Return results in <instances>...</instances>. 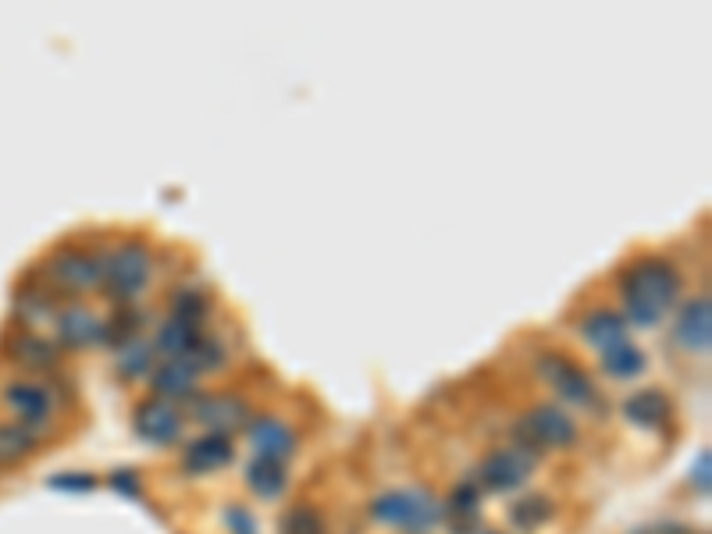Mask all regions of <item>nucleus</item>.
Listing matches in <instances>:
<instances>
[{"label":"nucleus","mask_w":712,"mask_h":534,"mask_svg":"<svg viewBox=\"0 0 712 534\" xmlns=\"http://www.w3.org/2000/svg\"><path fill=\"white\" fill-rule=\"evenodd\" d=\"M681 292V274L663 256H645L627 268L620 279V297H624L627 318L642 328H652L666 318V310L677 303Z\"/></svg>","instance_id":"obj_1"},{"label":"nucleus","mask_w":712,"mask_h":534,"mask_svg":"<svg viewBox=\"0 0 712 534\" xmlns=\"http://www.w3.org/2000/svg\"><path fill=\"white\" fill-rule=\"evenodd\" d=\"M371 517L386 527L425 534L442 521V506H438L425 488H399V492L378 495L371 503Z\"/></svg>","instance_id":"obj_2"},{"label":"nucleus","mask_w":712,"mask_h":534,"mask_svg":"<svg viewBox=\"0 0 712 534\" xmlns=\"http://www.w3.org/2000/svg\"><path fill=\"white\" fill-rule=\"evenodd\" d=\"M154 271V253L143 243H121L115 253L104 256V292L118 303H129L146 289Z\"/></svg>","instance_id":"obj_3"},{"label":"nucleus","mask_w":712,"mask_h":534,"mask_svg":"<svg viewBox=\"0 0 712 534\" xmlns=\"http://www.w3.org/2000/svg\"><path fill=\"white\" fill-rule=\"evenodd\" d=\"M43 274L53 292L61 289L71 297H86V292H97L104 285V261L86 250H58L47 256Z\"/></svg>","instance_id":"obj_4"},{"label":"nucleus","mask_w":712,"mask_h":534,"mask_svg":"<svg viewBox=\"0 0 712 534\" xmlns=\"http://www.w3.org/2000/svg\"><path fill=\"white\" fill-rule=\"evenodd\" d=\"M520 438H524V449L531 446V453L538 449H567L577 441V425L563 414L553 402H542V407H531L517 425Z\"/></svg>","instance_id":"obj_5"},{"label":"nucleus","mask_w":712,"mask_h":534,"mask_svg":"<svg viewBox=\"0 0 712 534\" xmlns=\"http://www.w3.org/2000/svg\"><path fill=\"white\" fill-rule=\"evenodd\" d=\"M538 375L549 381L553 389H556V396L563 402H570V407H595V402H598V392H595L588 371H581V367L570 357L545 353L538 360Z\"/></svg>","instance_id":"obj_6"},{"label":"nucleus","mask_w":712,"mask_h":534,"mask_svg":"<svg viewBox=\"0 0 712 534\" xmlns=\"http://www.w3.org/2000/svg\"><path fill=\"white\" fill-rule=\"evenodd\" d=\"M0 402L14 414V420L32 428H47L53 410H58V399H53L43 381H8L4 392H0Z\"/></svg>","instance_id":"obj_7"},{"label":"nucleus","mask_w":712,"mask_h":534,"mask_svg":"<svg viewBox=\"0 0 712 534\" xmlns=\"http://www.w3.org/2000/svg\"><path fill=\"white\" fill-rule=\"evenodd\" d=\"M531 470H535V453L517 446V449L491 453L481 464L478 477L488 492H514L527 482V477H531Z\"/></svg>","instance_id":"obj_8"},{"label":"nucleus","mask_w":712,"mask_h":534,"mask_svg":"<svg viewBox=\"0 0 712 534\" xmlns=\"http://www.w3.org/2000/svg\"><path fill=\"white\" fill-rule=\"evenodd\" d=\"M196 425H204L207 435H232L240 431L243 425H250V414H246V402L235 399V396H199L193 407H189Z\"/></svg>","instance_id":"obj_9"},{"label":"nucleus","mask_w":712,"mask_h":534,"mask_svg":"<svg viewBox=\"0 0 712 534\" xmlns=\"http://www.w3.org/2000/svg\"><path fill=\"white\" fill-rule=\"evenodd\" d=\"M136 435L150 446H172L182 435V414L168 399H146L136 410Z\"/></svg>","instance_id":"obj_10"},{"label":"nucleus","mask_w":712,"mask_h":534,"mask_svg":"<svg viewBox=\"0 0 712 534\" xmlns=\"http://www.w3.org/2000/svg\"><path fill=\"white\" fill-rule=\"evenodd\" d=\"M250 446L257 449V456H271V459H285L296 453V431H292L285 420L279 417H257L246 425Z\"/></svg>","instance_id":"obj_11"},{"label":"nucleus","mask_w":712,"mask_h":534,"mask_svg":"<svg viewBox=\"0 0 712 534\" xmlns=\"http://www.w3.org/2000/svg\"><path fill=\"white\" fill-rule=\"evenodd\" d=\"M673 336H677V342L687 349V353H705L709 342H712V307H709V297L691 300L681 310L677 324H673Z\"/></svg>","instance_id":"obj_12"},{"label":"nucleus","mask_w":712,"mask_h":534,"mask_svg":"<svg viewBox=\"0 0 712 534\" xmlns=\"http://www.w3.org/2000/svg\"><path fill=\"white\" fill-rule=\"evenodd\" d=\"M8 357L18 367H26V371H53V367L61 363V346L36 336V331H18V336L8 342Z\"/></svg>","instance_id":"obj_13"},{"label":"nucleus","mask_w":712,"mask_h":534,"mask_svg":"<svg viewBox=\"0 0 712 534\" xmlns=\"http://www.w3.org/2000/svg\"><path fill=\"white\" fill-rule=\"evenodd\" d=\"M53 321H58V339L68 349H86V346L100 342V324L104 321L82 303H71V307L58 310V318H53Z\"/></svg>","instance_id":"obj_14"},{"label":"nucleus","mask_w":712,"mask_h":534,"mask_svg":"<svg viewBox=\"0 0 712 534\" xmlns=\"http://www.w3.org/2000/svg\"><path fill=\"white\" fill-rule=\"evenodd\" d=\"M47 428H32L22 420H0V470L22 464L26 456L40 449Z\"/></svg>","instance_id":"obj_15"},{"label":"nucleus","mask_w":712,"mask_h":534,"mask_svg":"<svg viewBox=\"0 0 712 534\" xmlns=\"http://www.w3.org/2000/svg\"><path fill=\"white\" fill-rule=\"evenodd\" d=\"M232 441L225 435H204L189 441L186 449V470L189 474H211V470H222L232 464Z\"/></svg>","instance_id":"obj_16"},{"label":"nucleus","mask_w":712,"mask_h":534,"mask_svg":"<svg viewBox=\"0 0 712 534\" xmlns=\"http://www.w3.org/2000/svg\"><path fill=\"white\" fill-rule=\"evenodd\" d=\"M58 292H53L47 282L43 285H22L14 292V314L26 324H40V321H53L58 318Z\"/></svg>","instance_id":"obj_17"},{"label":"nucleus","mask_w":712,"mask_h":534,"mask_svg":"<svg viewBox=\"0 0 712 534\" xmlns=\"http://www.w3.org/2000/svg\"><path fill=\"white\" fill-rule=\"evenodd\" d=\"M246 485L253 488V495H261V499H279V495L289 488V467L282 459L253 456L246 464Z\"/></svg>","instance_id":"obj_18"},{"label":"nucleus","mask_w":712,"mask_h":534,"mask_svg":"<svg viewBox=\"0 0 712 534\" xmlns=\"http://www.w3.org/2000/svg\"><path fill=\"white\" fill-rule=\"evenodd\" d=\"M581 336L588 339L598 353H606V349L627 342V321L620 318L616 310H592V314L581 321Z\"/></svg>","instance_id":"obj_19"},{"label":"nucleus","mask_w":712,"mask_h":534,"mask_svg":"<svg viewBox=\"0 0 712 534\" xmlns=\"http://www.w3.org/2000/svg\"><path fill=\"white\" fill-rule=\"evenodd\" d=\"M478 506H481V488L478 485H456L446 509H442V521L449 524L452 534H470L474 521H478Z\"/></svg>","instance_id":"obj_20"},{"label":"nucleus","mask_w":712,"mask_h":534,"mask_svg":"<svg viewBox=\"0 0 712 534\" xmlns=\"http://www.w3.org/2000/svg\"><path fill=\"white\" fill-rule=\"evenodd\" d=\"M624 417L637 428H663L670 420V399L660 389H645L624 402Z\"/></svg>","instance_id":"obj_21"},{"label":"nucleus","mask_w":712,"mask_h":534,"mask_svg":"<svg viewBox=\"0 0 712 534\" xmlns=\"http://www.w3.org/2000/svg\"><path fill=\"white\" fill-rule=\"evenodd\" d=\"M199 339H204V336H199L196 324L182 321V318H168V321L160 324V331H157L154 349H157L160 357H168V360H182Z\"/></svg>","instance_id":"obj_22"},{"label":"nucleus","mask_w":712,"mask_h":534,"mask_svg":"<svg viewBox=\"0 0 712 534\" xmlns=\"http://www.w3.org/2000/svg\"><path fill=\"white\" fill-rule=\"evenodd\" d=\"M553 517H556V506H553L549 495H542V492H527L524 499H517L514 509H509V521H514V527L527 531V534L545 527Z\"/></svg>","instance_id":"obj_23"},{"label":"nucleus","mask_w":712,"mask_h":534,"mask_svg":"<svg viewBox=\"0 0 712 534\" xmlns=\"http://www.w3.org/2000/svg\"><path fill=\"white\" fill-rule=\"evenodd\" d=\"M602 367H606L609 378L627 381V378H637L645 371V353L627 339V342H620V346H613V349L602 353Z\"/></svg>","instance_id":"obj_24"},{"label":"nucleus","mask_w":712,"mask_h":534,"mask_svg":"<svg viewBox=\"0 0 712 534\" xmlns=\"http://www.w3.org/2000/svg\"><path fill=\"white\" fill-rule=\"evenodd\" d=\"M196 371L186 363V360H168L164 367H157L154 375V389L160 396H189L196 389Z\"/></svg>","instance_id":"obj_25"},{"label":"nucleus","mask_w":712,"mask_h":534,"mask_svg":"<svg viewBox=\"0 0 712 534\" xmlns=\"http://www.w3.org/2000/svg\"><path fill=\"white\" fill-rule=\"evenodd\" d=\"M150 363H154V346H146V342H125L121 346V353H118V371L125 378H139L150 371Z\"/></svg>","instance_id":"obj_26"},{"label":"nucleus","mask_w":712,"mask_h":534,"mask_svg":"<svg viewBox=\"0 0 712 534\" xmlns=\"http://www.w3.org/2000/svg\"><path fill=\"white\" fill-rule=\"evenodd\" d=\"M172 318H182L199 328L207 318V297L199 289H178V297L172 303Z\"/></svg>","instance_id":"obj_27"},{"label":"nucleus","mask_w":712,"mask_h":534,"mask_svg":"<svg viewBox=\"0 0 712 534\" xmlns=\"http://www.w3.org/2000/svg\"><path fill=\"white\" fill-rule=\"evenodd\" d=\"M182 360H186L196 375H199V371H211V367H222V363H225V346L217 342V339H199Z\"/></svg>","instance_id":"obj_28"},{"label":"nucleus","mask_w":712,"mask_h":534,"mask_svg":"<svg viewBox=\"0 0 712 534\" xmlns=\"http://www.w3.org/2000/svg\"><path fill=\"white\" fill-rule=\"evenodd\" d=\"M282 534H324V521H321V513H318V509L296 506L292 513H285Z\"/></svg>","instance_id":"obj_29"},{"label":"nucleus","mask_w":712,"mask_h":534,"mask_svg":"<svg viewBox=\"0 0 712 534\" xmlns=\"http://www.w3.org/2000/svg\"><path fill=\"white\" fill-rule=\"evenodd\" d=\"M225 527H228L232 534H261V531H257V521L250 517V509H240V506H232V509L225 513Z\"/></svg>","instance_id":"obj_30"},{"label":"nucleus","mask_w":712,"mask_h":534,"mask_svg":"<svg viewBox=\"0 0 712 534\" xmlns=\"http://www.w3.org/2000/svg\"><path fill=\"white\" fill-rule=\"evenodd\" d=\"M50 485L53 488H65V492H71V488H76V492H89L97 482H94V477H82V474H61V477H53Z\"/></svg>","instance_id":"obj_31"},{"label":"nucleus","mask_w":712,"mask_h":534,"mask_svg":"<svg viewBox=\"0 0 712 534\" xmlns=\"http://www.w3.org/2000/svg\"><path fill=\"white\" fill-rule=\"evenodd\" d=\"M695 485H699V492H709V453H702L695 464Z\"/></svg>","instance_id":"obj_32"}]
</instances>
